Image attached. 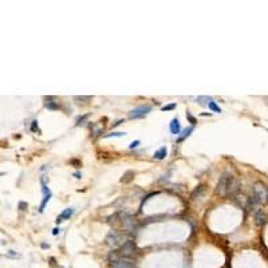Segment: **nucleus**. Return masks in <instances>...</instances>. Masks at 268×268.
I'll use <instances>...</instances> for the list:
<instances>
[{"label": "nucleus", "instance_id": "c756f323", "mask_svg": "<svg viewBox=\"0 0 268 268\" xmlns=\"http://www.w3.org/2000/svg\"><path fill=\"white\" fill-rule=\"evenodd\" d=\"M122 122H123V121H122V119H119V121H117L115 123H113V128H115V126H118V125H121V123H122Z\"/></svg>", "mask_w": 268, "mask_h": 268}, {"label": "nucleus", "instance_id": "aec40b11", "mask_svg": "<svg viewBox=\"0 0 268 268\" xmlns=\"http://www.w3.org/2000/svg\"><path fill=\"white\" fill-rule=\"evenodd\" d=\"M126 133H122V132H113V133H110V134H106V138H109V137H122V136H125Z\"/></svg>", "mask_w": 268, "mask_h": 268}, {"label": "nucleus", "instance_id": "f257e3e1", "mask_svg": "<svg viewBox=\"0 0 268 268\" xmlns=\"http://www.w3.org/2000/svg\"><path fill=\"white\" fill-rule=\"evenodd\" d=\"M233 181H235V178H233V176L229 174V173H224V174L220 177V180H218V184H217V193L220 194V196H227V194L229 193V189L231 187H232Z\"/></svg>", "mask_w": 268, "mask_h": 268}, {"label": "nucleus", "instance_id": "f8f14e48", "mask_svg": "<svg viewBox=\"0 0 268 268\" xmlns=\"http://www.w3.org/2000/svg\"><path fill=\"white\" fill-rule=\"evenodd\" d=\"M255 218H256L257 225H263V224L265 223V214L263 213V210H257V212H256V216H255Z\"/></svg>", "mask_w": 268, "mask_h": 268}, {"label": "nucleus", "instance_id": "1a4fd4ad", "mask_svg": "<svg viewBox=\"0 0 268 268\" xmlns=\"http://www.w3.org/2000/svg\"><path fill=\"white\" fill-rule=\"evenodd\" d=\"M169 129H170L172 134H180L181 133V125H180V121L177 119V118H174V119L170 121V125H169Z\"/></svg>", "mask_w": 268, "mask_h": 268}, {"label": "nucleus", "instance_id": "b1692460", "mask_svg": "<svg viewBox=\"0 0 268 268\" xmlns=\"http://www.w3.org/2000/svg\"><path fill=\"white\" fill-rule=\"evenodd\" d=\"M27 206H28L27 202H24V201H20V202H19V209L26 210V209H27Z\"/></svg>", "mask_w": 268, "mask_h": 268}, {"label": "nucleus", "instance_id": "7ed1b4c3", "mask_svg": "<svg viewBox=\"0 0 268 268\" xmlns=\"http://www.w3.org/2000/svg\"><path fill=\"white\" fill-rule=\"evenodd\" d=\"M118 253L121 255V257H128V259L129 257H133L136 255V244H134V241H132V240L125 241L123 244L121 245Z\"/></svg>", "mask_w": 268, "mask_h": 268}, {"label": "nucleus", "instance_id": "423d86ee", "mask_svg": "<svg viewBox=\"0 0 268 268\" xmlns=\"http://www.w3.org/2000/svg\"><path fill=\"white\" fill-rule=\"evenodd\" d=\"M42 192H43V201H42V204H40V206H39V212H43V210H44V206L47 205V202L50 201L51 196H52V194H51V191L46 185V180L44 178L42 180Z\"/></svg>", "mask_w": 268, "mask_h": 268}, {"label": "nucleus", "instance_id": "2eb2a0df", "mask_svg": "<svg viewBox=\"0 0 268 268\" xmlns=\"http://www.w3.org/2000/svg\"><path fill=\"white\" fill-rule=\"evenodd\" d=\"M133 177H134V172L129 170V172H126V173L123 174V177L121 178V181H122V183H129V181H132V180H133Z\"/></svg>", "mask_w": 268, "mask_h": 268}, {"label": "nucleus", "instance_id": "39448f33", "mask_svg": "<svg viewBox=\"0 0 268 268\" xmlns=\"http://www.w3.org/2000/svg\"><path fill=\"white\" fill-rule=\"evenodd\" d=\"M152 110V107L149 105L146 106H138V107H136V109H133L130 113H129V118H132V119H138V118H144L146 114L149 113Z\"/></svg>", "mask_w": 268, "mask_h": 268}, {"label": "nucleus", "instance_id": "393cba45", "mask_svg": "<svg viewBox=\"0 0 268 268\" xmlns=\"http://www.w3.org/2000/svg\"><path fill=\"white\" fill-rule=\"evenodd\" d=\"M138 145H140V141H133L132 144L129 145V148H130V149H134V148H137Z\"/></svg>", "mask_w": 268, "mask_h": 268}, {"label": "nucleus", "instance_id": "9d476101", "mask_svg": "<svg viewBox=\"0 0 268 268\" xmlns=\"http://www.w3.org/2000/svg\"><path fill=\"white\" fill-rule=\"evenodd\" d=\"M166 154H168V149H166V146H162L161 149H158L157 152L154 153V157L155 159H158V161H161V159H164L165 157H166Z\"/></svg>", "mask_w": 268, "mask_h": 268}, {"label": "nucleus", "instance_id": "5701e85b", "mask_svg": "<svg viewBox=\"0 0 268 268\" xmlns=\"http://www.w3.org/2000/svg\"><path fill=\"white\" fill-rule=\"evenodd\" d=\"M176 103H170V105H166V106H162V110L164 111H168V110H173L176 107Z\"/></svg>", "mask_w": 268, "mask_h": 268}, {"label": "nucleus", "instance_id": "412c9836", "mask_svg": "<svg viewBox=\"0 0 268 268\" xmlns=\"http://www.w3.org/2000/svg\"><path fill=\"white\" fill-rule=\"evenodd\" d=\"M202 191H204V188H202V187H198L197 189H196V191H194L193 193H192V198H193V200H194V198H196V196H197V194H198V196L201 194V192H202Z\"/></svg>", "mask_w": 268, "mask_h": 268}, {"label": "nucleus", "instance_id": "c85d7f7f", "mask_svg": "<svg viewBox=\"0 0 268 268\" xmlns=\"http://www.w3.org/2000/svg\"><path fill=\"white\" fill-rule=\"evenodd\" d=\"M59 232H60V228H54L52 229V235H58Z\"/></svg>", "mask_w": 268, "mask_h": 268}, {"label": "nucleus", "instance_id": "4be33fe9", "mask_svg": "<svg viewBox=\"0 0 268 268\" xmlns=\"http://www.w3.org/2000/svg\"><path fill=\"white\" fill-rule=\"evenodd\" d=\"M74 99H75V101H81V102H87V101H90V99H91V97H74ZM81 102H79V103H81Z\"/></svg>", "mask_w": 268, "mask_h": 268}, {"label": "nucleus", "instance_id": "ddd939ff", "mask_svg": "<svg viewBox=\"0 0 268 268\" xmlns=\"http://www.w3.org/2000/svg\"><path fill=\"white\" fill-rule=\"evenodd\" d=\"M257 204H259V201L256 200V197H255V196H252V197H249V198H248L247 206H248V209H249V210H253L255 208H256Z\"/></svg>", "mask_w": 268, "mask_h": 268}, {"label": "nucleus", "instance_id": "cd10ccee", "mask_svg": "<svg viewBox=\"0 0 268 268\" xmlns=\"http://www.w3.org/2000/svg\"><path fill=\"white\" fill-rule=\"evenodd\" d=\"M86 118H87V115H85V117H79V118H78V121H77V125H81L82 122H83V121L86 119Z\"/></svg>", "mask_w": 268, "mask_h": 268}, {"label": "nucleus", "instance_id": "a211bd4d", "mask_svg": "<svg viewBox=\"0 0 268 268\" xmlns=\"http://www.w3.org/2000/svg\"><path fill=\"white\" fill-rule=\"evenodd\" d=\"M197 101H198V103H200V105H208V103L212 101V98H210V97H198Z\"/></svg>", "mask_w": 268, "mask_h": 268}, {"label": "nucleus", "instance_id": "6e6552de", "mask_svg": "<svg viewBox=\"0 0 268 268\" xmlns=\"http://www.w3.org/2000/svg\"><path fill=\"white\" fill-rule=\"evenodd\" d=\"M73 214H74V208H67V209H64L62 213H60L58 217H56V223L59 224V223L64 221V220H69V218H70Z\"/></svg>", "mask_w": 268, "mask_h": 268}, {"label": "nucleus", "instance_id": "9b49d317", "mask_svg": "<svg viewBox=\"0 0 268 268\" xmlns=\"http://www.w3.org/2000/svg\"><path fill=\"white\" fill-rule=\"evenodd\" d=\"M109 260L111 261L113 264L117 265V264H118V263L121 261V255L117 252V251H111V252L109 253Z\"/></svg>", "mask_w": 268, "mask_h": 268}, {"label": "nucleus", "instance_id": "dca6fc26", "mask_svg": "<svg viewBox=\"0 0 268 268\" xmlns=\"http://www.w3.org/2000/svg\"><path fill=\"white\" fill-rule=\"evenodd\" d=\"M115 268H134V264L130 261H119L115 265Z\"/></svg>", "mask_w": 268, "mask_h": 268}, {"label": "nucleus", "instance_id": "6ab92c4d", "mask_svg": "<svg viewBox=\"0 0 268 268\" xmlns=\"http://www.w3.org/2000/svg\"><path fill=\"white\" fill-rule=\"evenodd\" d=\"M46 107L47 109H50V110H56V109H59V105L56 103V102H47L46 103Z\"/></svg>", "mask_w": 268, "mask_h": 268}, {"label": "nucleus", "instance_id": "bb28decb", "mask_svg": "<svg viewBox=\"0 0 268 268\" xmlns=\"http://www.w3.org/2000/svg\"><path fill=\"white\" fill-rule=\"evenodd\" d=\"M36 129H38V122L34 121V122H32V126H31V130L32 132H36Z\"/></svg>", "mask_w": 268, "mask_h": 268}, {"label": "nucleus", "instance_id": "4468645a", "mask_svg": "<svg viewBox=\"0 0 268 268\" xmlns=\"http://www.w3.org/2000/svg\"><path fill=\"white\" fill-rule=\"evenodd\" d=\"M192 132H193V126H191V128H187V129H185V130H183V134H181V136H180L178 138H177V141H178V142H181V141H184V140H185V138H187L188 136H189V134H191Z\"/></svg>", "mask_w": 268, "mask_h": 268}, {"label": "nucleus", "instance_id": "a878e982", "mask_svg": "<svg viewBox=\"0 0 268 268\" xmlns=\"http://www.w3.org/2000/svg\"><path fill=\"white\" fill-rule=\"evenodd\" d=\"M187 118H188V119H189V121H191V123H193V125L196 123V118H193V117H192V115H191V114H189V113L187 114Z\"/></svg>", "mask_w": 268, "mask_h": 268}, {"label": "nucleus", "instance_id": "0eeeda50", "mask_svg": "<svg viewBox=\"0 0 268 268\" xmlns=\"http://www.w3.org/2000/svg\"><path fill=\"white\" fill-rule=\"evenodd\" d=\"M122 224L128 231H133L136 225V218L130 216V214H123L122 216Z\"/></svg>", "mask_w": 268, "mask_h": 268}, {"label": "nucleus", "instance_id": "f03ea898", "mask_svg": "<svg viewBox=\"0 0 268 268\" xmlns=\"http://www.w3.org/2000/svg\"><path fill=\"white\" fill-rule=\"evenodd\" d=\"M253 196L256 197L259 204H264L268 201V189L265 188L264 184L256 183L253 187Z\"/></svg>", "mask_w": 268, "mask_h": 268}, {"label": "nucleus", "instance_id": "f3484780", "mask_svg": "<svg viewBox=\"0 0 268 268\" xmlns=\"http://www.w3.org/2000/svg\"><path fill=\"white\" fill-rule=\"evenodd\" d=\"M208 107H209L210 110H213V111H216V113H221V109L217 106V103L213 101H210L209 103H208Z\"/></svg>", "mask_w": 268, "mask_h": 268}, {"label": "nucleus", "instance_id": "20e7f679", "mask_svg": "<svg viewBox=\"0 0 268 268\" xmlns=\"http://www.w3.org/2000/svg\"><path fill=\"white\" fill-rule=\"evenodd\" d=\"M123 240H125V236L122 233L117 232V231H111V232L107 235L106 237V243L111 247H117V245H122L123 244Z\"/></svg>", "mask_w": 268, "mask_h": 268}]
</instances>
